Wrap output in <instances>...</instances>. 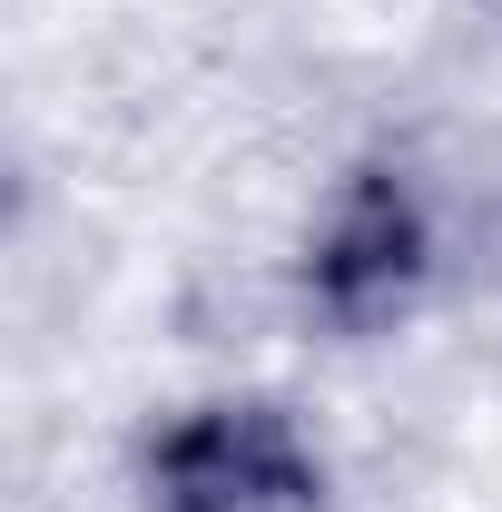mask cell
Instances as JSON below:
<instances>
[{
	"label": "cell",
	"mask_w": 502,
	"mask_h": 512,
	"mask_svg": "<svg viewBox=\"0 0 502 512\" xmlns=\"http://www.w3.org/2000/svg\"><path fill=\"white\" fill-rule=\"evenodd\" d=\"M148 512H325V463L276 404H197L148 444Z\"/></svg>",
	"instance_id": "cell-1"
},
{
	"label": "cell",
	"mask_w": 502,
	"mask_h": 512,
	"mask_svg": "<svg viewBox=\"0 0 502 512\" xmlns=\"http://www.w3.org/2000/svg\"><path fill=\"white\" fill-rule=\"evenodd\" d=\"M414 276H424V207L404 178H365L315 247V306L335 325H384L404 316Z\"/></svg>",
	"instance_id": "cell-2"
}]
</instances>
